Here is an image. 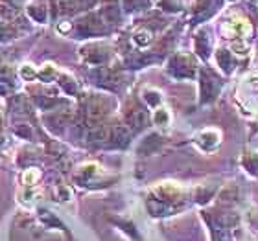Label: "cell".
<instances>
[{"label": "cell", "mask_w": 258, "mask_h": 241, "mask_svg": "<svg viewBox=\"0 0 258 241\" xmlns=\"http://www.w3.org/2000/svg\"><path fill=\"white\" fill-rule=\"evenodd\" d=\"M109 109H111V102L107 98L103 96H92L89 102H87V109H85V116H87V123L94 127L98 123L102 122L105 116H107Z\"/></svg>", "instance_id": "6da1fadb"}, {"label": "cell", "mask_w": 258, "mask_h": 241, "mask_svg": "<svg viewBox=\"0 0 258 241\" xmlns=\"http://www.w3.org/2000/svg\"><path fill=\"white\" fill-rule=\"evenodd\" d=\"M201 100L203 102H210V100H214L218 96V92L221 89V81L220 77L209 68H203L201 70Z\"/></svg>", "instance_id": "7a4b0ae2"}, {"label": "cell", "mask_w": 258, "mask_h": 241, "mask_svg": "<svg viewBox=\"0 0 258 241\" xmlns=\"http://www.w3.org/2000/svg\"><path fill=\"white\" fill-rule=\"evenodd\" d=\"M170 72L177 77H192L196 74V63L190 55H175L170 61Z\"/></svg>", "instance_id": "3957f363"}, {"label": "cell", "mask_w": 258, "mask_h": 241, "mask_svg": "<svg viewBox=\"0 0 258 241\" xmlns=\"http://www.w3.org/2000/svg\"><path fill=\"white\" fill-rule=\"evenodd\" d=\"M78 32L81 35H96V33L105 32V26H103V21H100L96 15H89V17H83L78 22Z\"/></svg>", "instance_id": "277c9868"}, {"label": "cell", "mask_w": 258, "mask_h": 241, "mask_svg": "<svg viewBox=\"0 0 258 241\" xmlns=\"http://www.w3.org/2000/svg\"><path fill=\"white\" fill-rule=\"evenodd\" d=\"M125 120L133 129H142L148 123V111L140 105H129L127 113H125Z\"/></svg>", "instance_id": "5b68a950"}, {"label": "cell", "mask_w": 258, "mask_h": 241, "mask_svg": "<svg viewBox=\"0 0 258 241\" xmlns=\"http://www.w3.org/2000/svg\"><path fill=\"white\" fill-rule=\"evenodd\" d=\"M83 55L87 57L89 63L100 64L109 57V52L105 46H102V44H91V46L83 48Z\"/></svg>", "instance_id": "8992f818"}, {"label": "cell", "mask_w": 258, "mask_h": 241, "mask_svg": "<svg viewBox=\"0 0 258 241\" xmlns=\"http://www.w3.org/2000/svg\"><path fill=\"white\" fill-rule=\"evenodd\" d=\"M109 140L114 145L124 147V145L129 144V129L125 125H122V123H116V125H113V127L109 129Z\"/></svg>", "instance_id": "52a82bcc"}, {"label": "cell", "mask_w": 258, "mask_h": 241, "mask_svg": "<svg viewBox=\"0 0 258 241\" xmlns=\"http://www.w3.org/2000/svg\"><path fill=\"white\" fill-rule=\"evenodd\" d=\"M155 193L159 195V201H173L181 195V190L172 182H164V184L155 188Z\"/></svg>", "instance_id": "ba28073f"}, {"label": "cell", "mask_w": 258, "mask_h": 241, "mask_svg": "<svg viewBox=\"0 0 258 241\" xmlns=\"http://www.w3.org/2000/svg\"><path fill=\"white\" fill-rule=\"evenodd\" d=\"M218 6H220V0H198L194 11H196L198 19H207L214 13Z\"/></svg>", "instance_id": "9c48e42d"}, {"label": "cell", "mask_w": 258, "mask_h": 241, "mask_svg": "<svg viewBox=\"0 0 258 241\" xmlns=\"http://www.w3.org/2000/svg\"><path fill=\"white\" fill-rule=\"evenodd\" d=\"M218 133H214V131H205V133H201L198 136V144L203 147V149L210 151L212 147H216L218 145Z\"/></svg>", "instance_id": "30bf717a"}, {"label": "cell", "mask_w": 258, "mask_h": 241, "mask_svg": "<svg viewBox=\"0 0 258 241\" xmlns=\"http://www.w3.org/2000/svg\"><path fill=\"white\" fill-rule=\"evenodd\" d=\"M159 145H161V138H159L157 134H150V136L140 144L139 153H142V155H150V153H153Z\"/></svg>", "instance_id": "8fae6325"}, {"label": "cell", "mask_w": 258, "mask_h": 241, "mask_svg": "<svg viewBox=\"0 0 258 241\" xmlns=\"http://www.w3.org/2000/svg\"><path fill=\"white\" fill-rule=\"evenodd\" d=\"M28 13H30V17H32L33 21H37V22L46 21V8H44L43 2H33V4H30Z\"/></svg>", "instance_id": "7c38bea8"}, {"label": "cell", "mask_w": 258, "mask_h": 241, "mask_svg": "<svg viewBox=\"0 0 258 241\" xmlns=\"http://www.w3.org/2000/svg\"><path fill=\"white\" fill-rule=\"evenodd\" d=\"M196 50H198V54L201 57H209V52H210V43H209V37H207V33L201 32L196 37Z\"/></svg>", "instance_id": "4fadbf2b"}, {"label": "cell", "mask_w": 258, "mask_h": 241, "mask_svg": "<svg viewBox=\"0 0 258 241\" xmlns=\"http://www.w3.org/2000/svg\"><path fill=\"white\" fill-rule=\"evenodd\" d=\"M102 21L107 22V24H116V22H120V10L116 8V6H107V8H103Z\"/></svg>", "instance_id": "5bb4252c"}, {"label": "cell", "mask_w": 258, "mask_h": 241, "mask_svg": "<svg viewBox=\"0 0 258 241\" xmlns=\"http://www.w3.org/2000/svg\"><path fill=\"white\" fill-rule=\"evenodd\" d=\"M218 63H220V66L225 70V72H231L232 66H234V61H232L231 52H227V50H220V52H218Z\"/></svg>", "instance_id": "9a60e30c"}, {"label": "cell", "mask_w": 258, "mask_h": 241, "mask_svg": "<svg viewBox=\"0 0 258 241\" xmlns=\"http://www.w3.org/2000/svg\"><path fill=\"white\" fill-rule=\"evenodd\" d=\"M243 166L247 168L249 173L258 175V153H247L243 156Z\"/></svg>", "instance_id": "2e32d148"}, {"label": "cell", "mask_w": 258, "mask_h": 241, "mask_svg": "<svg viewBox=\"0 0 258 241\" xmlns=\"http://www.w3.org/2000/svg\"><path fill=\"white\" fill-rule=\"evenodd\" d=\"M151 37H153V33L150 30H139L135 33V43L140 44V46H146V44L151 43Z\"/></svg>", "instance_id": "e0dca14e"}, {"label": "cell", "mask_w": 258, "mask_h": 241, "mask_svg": "<svg viewBox=\"0 0 258 241\" xmlns=\"http://www.w3.org/2000/svg\"><path fill=\"white\" fill-rule=\"evenodd\" d=\"M30 109V102L24 96H17L13 102V113H28Z\"/></svg>", "instance_id": "ac0fdd59"}, {"label": "cell", "mask_w": 258, "mask_h": 241, "mask_svg": "<svg viewBox=\"0 0 258 241\" xmlns=\"http://www.w3.org/2000/svg\"><path fill=\"white\" fill-rule=\"evenodd\" d=\"M54 2H55V8H57L59 13H74L76 11L72 0H54Z\"/></svg>", "instance_id": "d6986e66"}, {"label": "cell", "mask_w": 258, "mask_h": 241, "mask_svg": "<svg viewBox=\"0 0 258 241\" xmlns=\"http://www.w3.org/2000/svg\"><path fill=\"white\" fill-rule=\"evenodd\" d=\"M39 177H41V173L32 168V170H26V172H24V175H22V182H24L26 186H33Z\"/></svg>", "instance_id": "ffe728a7"}, {"label": "cell", "mask_w": 258, "mask_h": 241, "mask_svg": "<svg viewBox=\"0 0 258 241\" xmlns=\"http://www.w3.org/2000/svg\"><path fill=\"white\" fill-rule=\"evenodd\" d=\"M59 83L64 91L69 92V94H76V92H78V85H76V81L72 79V77H69V75H63Z\"/></svg>", "instance_id": "44dd1931"}, {"label": "cell", "mask_w": 258, "mask_h": 241, "mask_svg": "<svg viewBox=\"0 0 258 241\" xmlns=\"http://www.w3.org/2000/svg\"><path fill=\"white\" fill-rule=\"evenodd\" d=\"M55 75H57V70H55L52 64H44V68L39 72V77L43 81H50L52 77H55Z\"/></svg>", "instance_id": "7402d4cb"}, {"label": "cell", "mask_w": 258, "mask_h": 241, "mask_svg": "<svg viewBox=\"0 0 258 241\" xmlns=\"http://www.w3.org/2000/svg\"><path fill=\"white\" fill-rule=\"evenodd\" d=\"M124 6L127 10H142L150 6V0H124Z\"/></svg>", "instance_id": "603a6c76"}, {"label": "cell", "mask_w": 258, "mask_h": 241, "mask_svg": "<svg viewBox=\"0 0 258 241\" xmlns=\"http://www.w3.org/2000/svg\"><path fill=\"white\" fill-rule=\"evenodd\" d=\"M153 120H155L157 125H166L170 122V114H168L166 109H159L155 113V116H153Z\"/></svg>", "instance_id": "cb8c5ba5"}, {"label": "cell", "mask_w": 258, "mask_h": 241, "mask_svg": "<svg viewBox=\"0 0 258 241\" xmlns=\"http://www.w3.org/2000/svg\"><path fill=\"white\" fill-rule=\"evenodd\" d=\"M212 237H214V241H229V236H227V232L223 230L221 225L212 226Z\"/></svg>", "instance_id": "d4e9b609"}, {"label": "cell", "mask_w": 258, "mask_h": 241, "mask_svg": "<svg viewBox=\"0 0 258 241\" xmlns=\"http://www.w3.org/2000/svg\"><path fill=\"white\" fill-rule=\"evenodd\" d=\"M11 33H13V30H11V26L8 24V22L0 21V41H4V39H10Z\"/></svg>", "instance_id": "484cf974"}, {"label": "cell", "mask_w": 258, "mask_h": 241, "mask_svg": "<svg viewBox=\"0 0 258 241\" xmlns=\"http://www.w3.org/2000/svg\"><path fill=\"white\" fill-rule=\"evenodd\" d=\"M72 2H74L76 11H78V10H89V8H92V6L96 4L98 0H72Z\"/></svg>", "instance_id": "4316f807"}, {"label": "cell", "mask_w": 258, "mask_h": 241, "mask_svg": "<svg viewBox=\"0 0 258 241\" xmlns=\"http://www.w3.org/2000/svg\"><path fill=\"white\" fill-rule=\"evenodd\" d=\"M144 96H146V102L150 103V105H157V103L161 102V96H159L157 91H146Z\"/></svg>", "instance_id": "83f0119b"}, {"label": "cell", "mask_w": 258, "mask_h": 241, "mask_svg": "<svg viewBox=\"0 0 258 241\" xmlns=\"http://www.w3.org/2000/svg\"><path fill=\"white\" fill-rule=\"evenodd\" d=\"M21 75L24 77V79L30 81V79H33V77L37 75V72H35V70H33L32 66H30V64H24V66L21 68Z\"/></svg>", "instance_id": "f1b7e54d"}, {"label": "cell", "mask_w": 258, "mask_h": 241, "mask_svg": "<svg viewBox=\"0 0 258 241\" xmlns=\"http://www.w3.org/2000/svg\"><path fill=\"white\" fill-rule=\"evenodd\" d=\"M4 2H6L8 6H11V8H19L22 0H4Z\"/></svg>", "instance_id": "f546056e"}]
</instances>
